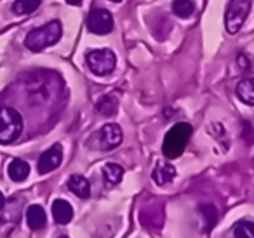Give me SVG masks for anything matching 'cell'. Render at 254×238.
I'll list each match as a JSON object with an SVG mask.
<instances>
[{"label": "cell", "mask_w": 254, "mask_h": 238, "mask_svg": "<svg viewBox=\"0 0 254 238\" xmlns=\"http://www.w3.org/2000/svg\"><path fill=\"white\" fill-rule=\"evenodd\" d=\"M61 35H63V26L60 21H51L47 25L35 28L26 35L25 46L26 49H30L32 53H40L46 47H51L54 44L60 42Z\"/></svg>", "instance_id": "obj_1"}, {"label": "cell", "mask_w": 254, "mask_h": 238, "mask_svg": "<svg viewBox=\"0 0 254 238\" xmlns=\"http://www.w3.org/2000/svg\"><path fill=\"white\" fill-rule=\"evenodd\" d=\"M191 129L190 123L187 122H180L174 127H171V130L166 134L164 137V144H162V151L166 158H178L187 148L188 141L191 137Z\"/></svg>", "instance_id": "obj_2"}, {"label": "cell", "mask_w": 254, "mask_h": 238, "mask_svg": "<svg viewBox=\"0 0 254 238\" xmlns=\"http://www.w3.org/2000/svg\"><path fill=\"white\" fill-rule=\"evenodd\" d=\"M23 117L11 106H0V144H11L21 136Z\"/></svg>", "instance_id": "obj_3"}, {"label": "cell", "mask_w": 254, "mask_h": 238, "mask_svg": "<svg viewBox=\"0 0 254 238\" xmlns=\"http://www.w3.org/2000/svg\"><path fill=\"white\" fill-rule=\"evenodd\" d=\"M122 139H124V134H122L120 125H117V123H106V125H103L101 129L91 137L89 144H91V148H94V150L110 151L119 146V144L122 143Z\"/></svg>", "instance_id": "obj_4"}, {"label": "cell", "mask_w": 254, "mask_h": 238, "mask_svg": "<svg viewBox=\"0 0 254 238\" xmlns=\"http://www.w3.org/2000/svg\"><path fill=\"white\" fill-rule=\"evenodd\" d=\"M85 61H87L89 70L94 75H98V77H106V75H110L115 70V64H117L115 53L110 49L91 51V53H87V56H85Z\"/></svg>", "instance_id": "obj_5"}, {"label": "cell", "mask_w": 254, "mask_h": 238, "mask_svg": "<svg viewBox=\"0 0 254 238\" xmlns=\"http://www.w3.org/2000/svg\"><path fill=\"white\" fill-rule=\"evenodd\" d=\"M251 4L253 0H230L228 11H226L225 18V26L228 33H237L240 30V26L244 25L247 14L251 11Z\"/></svg>", "instance_id": "obj_6"}, {"label": "cell", "mask_w": 254, "mask_h": 238, "mask_svg": "<svg viewBox=\"0 0 254 238\" xmlns=\"http://www.w3.org/2000/svg\"><path fill=\"white\" fill-rule=\"evenodd\" d=\"M87 30L96 35H108L113 30V18L106 9H92L87 16Z\"/></svg>", "instance_id": "obj_7"}, {"label": "cell", "mask_w": 254, "mask_h": 238, "mask_svg": "<svg viewBox=\"0 0 254 238\" xmlns=\"http://www.w3.org/2000/svg\"><path fill=\"white\" fill-rule=\"evenodd\" d=\"M61 160H63V148H61V144H53L49 150H46L40 155L37 171H39V174H49L60 167Z\"/></svg>", "instance_id": "obj_8"}, {"label": "cell", "mask_w": 254, "mask_h": 238, "mask_svg": "<svg viewBox=\"0 0 254 238\" xmlns=\"http://www.w3.org/2000/svg\"><path fill=\"white\" fill-rule=\"evenodd\" d=\"M152 178L159 186H164L176 178V169H174V165L169 164V162H159V164L155 165V169H153Z\"/></svg>", "instance_id": "obj_9"}, {"label": "cell", "mask_w": 254, "mask_h": 238, "mask_svg": "<svg viewBox=\"0 0 254 238\" xmlns=\"http://www.w3.org/2000/svg\"><path fill=\"white\" fill-rule=\"evenodd\" d=\"M66 186L75 196H78V198H89V196H91V184H89V181L84 176H78V174L71 176V178L68 179Z\"/></svg>", "instance_id": "obj_10"}, {"label": "cell", "mask_w": 254, "mask_h": 238, "mask_svg": "<svg viewBox=\"0 0 254 238\" xmlns=\"http://www.w3.org/2000/svg\"><path fill=\"white\" fill-rule=\"evenodd\" d=\"M53 216L58 224H68L73 219V207H71L66 200H54Z\"/></svg>", "instance_id": "obj_11"}, {"label": "cell", "mask_w": 254, "mask_h": 238, "mask_svg": "<svg viewBox=\"0 0 254 238\" xmlns=\"http://www.w3.org/2000/svg\"><path fill=\"white\" fill-rule=\"evenodd\" d=\"M26 223L32 228L33 231L42 230L47 224V217H46V210L40 205H30L26 209Z\"/></svg>", "instance_id": "obj_12"}, {"label": "cell", "mask_w": 254, "mask_h": 238, "mask_svg": "<svg viewBox=\"0 0 254 238\" xmlns=\"http://www.w3.org/2000/svg\"><path fill=\"white\" fill-rule=\"evenodd\" d=\"M7 174H9V178H11L12 181L21 182V181H25V179L28 178L30 165L26 164L25 160H19V158H16V160H12L11 164H9Z\"/></svg>", "instance_id": "obj_13"}, {"label": "cell", "mask_w": 254, "mask_h": 238, "mask_svg": "<svg viewBox=\"0 0 254 238\" xmlns=\"http://www.w3.org/2000/svg\"><path fill=\"white\" fill-rule=\"evenodd\" d=\"M103 179H105V182L108 186H115L119 184L120 181H122L124 178V169L120 167L119 164H113V162H110V164H105L103 165Z\"/></svg>", "instance_id": "obj_14"}, {"label": "cell", "mask_w": 254, "mask_h": 238, "mask_svg": "<svg viewBox=\"0 0 254 238\" xmlns=\"http://www.w3.org/2000/svg\"><path fill=\"white\" fill-rule=\"evenodd\" d=\"M237 98L247 106L254 105V82L253 78H246V80H240L237 85Z\"/></svg>", "instance_id": "obj_15"}, {"label": "cell", "mask_w": 254, "mask_h": 238, "mask_svg": "<svg viewBox=\"0 0 254 238\" xmlns=\"http://www.w3.org/2000/svg\"><path fill=\"white\" fill-rule=\"evenodd\" d=\"M117 108H119V101L113 98L112 94H105L98 99L96 103V110L98 113H101L103 117H113L117 113Z\"/></svg>", "instance_id": "obj_16"}, {"label": "cell", "mask_w": 254, "mask_h": 238, "mask_svg": "<svg viewBox=\"0 0 254 238\" xmlns=\"http://www.w3.org/2000/svg\"><path fill=\"white\" fill-rule=\"evenodd\" d=\"M173 12L181 19H188L195 12V2L193 0H174L173 2Z\"/></svg>", "instance_id": "obj_17"}, {"label": "cell", "mask_w": 254, "mask_h": 238, "mask_svg": "<svg viewBox=\"0 0 254 238\" xmlns=\"http://www.w3.org/2000/svg\"><path fill=\"white\" fill-rule=\"evenodd\" d=\"M42 4V0H16L12 4V12L18 16H25L30 12L37 11Z\"/></svg>", "instance_id": "obj_18"}, {"label": "cell", "mask_w": 254, "mask_h": 238, "mask_svg": "<svg viewBox=\"0 0 254 238\" xmlns=\"http://www.w3.org/2000/svg\"><path fill=\"white\" fill-rule=\"evenodd\" d=\"M233 235L235 238H254V224L251 221H242L235 226Z\"/></svg>", "instance_id": "obj_19"}, {"label": "cell", "mask_w": 254, "mask_h": 238, "mask_svg": "<svg viewBox=\"0 0 254 238\" xmlns=\"http://www.w3.org/2000/svg\"><path fill=\"white\" fill-rule=\"evenodd\" d=\"M200 212H204L205 226L207 228H211L212 224L216 223V219H218V216H216V209L212 205H209V203H205V205L200 207Z\"/></svg>", "instance_id": "obj_20"}, {"label": "cell", "mask_w": 254, "mask_h": 238, "mask_svg": "<svg viewBox=\"0 0 254 238\" xmlns=\"http://www.w3.org/2000/svg\"><path fill=\"white\" fill-rule=\"evenodd\" d=\"M66 2H68L70 5H80L82 2H84V0H66Z\"/></svg>", "instance_id": "obj_21"}, {"label": "cell", "mask_w": 254, "mask_h": 238, "mask_svg": "<svg viewBox=\"0 0 254 238\" xmlns=\"http://www.w3.org/2000/svg\"><path fill=\"white\" fill-rule=\"evenodd\" d=\"M4 205H5V198H4V195L0 193V210L4 209Z\"/></svg>", "instance_id": "obj_22"}, {"label": "cell", "mask_w": 254, "mask_h": 238, "mask_svg": "<svg viewBox=\"0 0 254 238\" xmlns=\"http://www.w3.org/2000/svg\"><path fill=\"white\" fill-rule=\"evenodd\" d=\"M110 2H115V4H119V2H122V0H110Z\"/></svg>", "instance_id": "obj_23"}, {"label": "cell", "mask_w": 254, "mask_h": 238, "mask_svg": "<svg viewBox=\"0 0 254 238\" xmlns=\"http://www.w3.org/2000/svg\"><path fill=\"white\" fill-rule=\"evenodd\" d=\"M63 238H66V237H63Z\"/></svg>", "instance_id": "obj_24"}]
</instances>
